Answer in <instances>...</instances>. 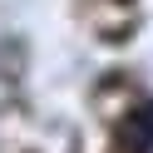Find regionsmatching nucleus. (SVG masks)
<instances>
[{"label":"nucleus","instance_id":"nucleus-1","mask_svg":"<svg viewBox=\"0 0 153 153\" xmlns=\"http://www.w3.org/2000/svg\"><path fill=\"white\" fill-rule=\"evenodd\" d=\"M123 148L128 153H153V104L133 109L123 119Z\"/></svg>","mask_w":153,"mask_h":153}]
</instances>
